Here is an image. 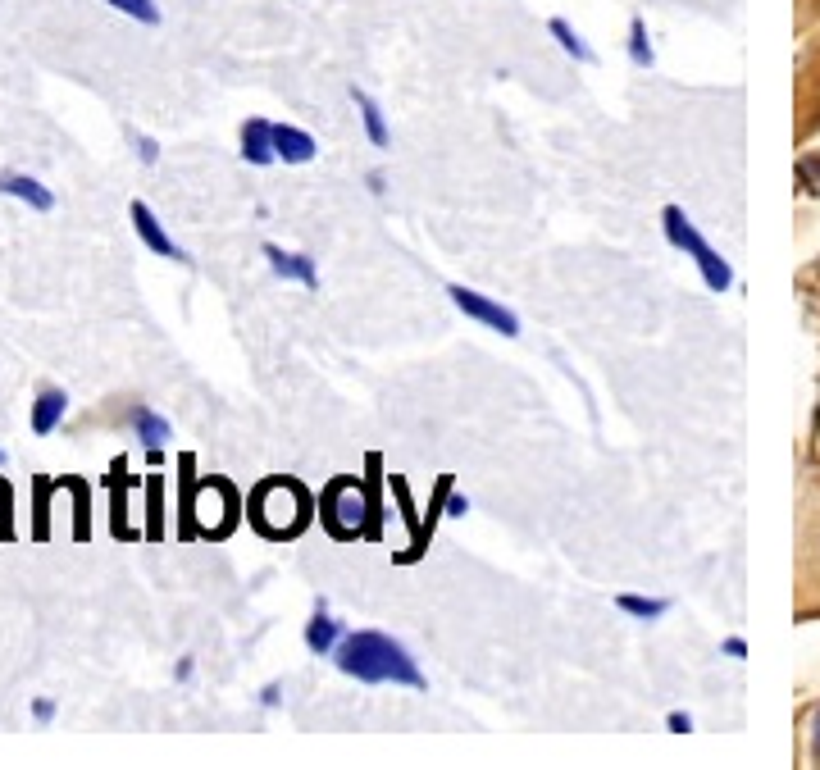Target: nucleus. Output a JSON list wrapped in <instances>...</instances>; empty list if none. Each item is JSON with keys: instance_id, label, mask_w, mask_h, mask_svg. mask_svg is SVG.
I'll return each instance as SVG.
<instances>
[{"instance_id": "f257e3e1", "label": "nucleus", "mask_w": 820, "mask_h": 770, "mask_svg": "<svg viewBox=\"0 0 820 770\" xmlns=\"http://www.w3.org/2000/svg\"><path fill=\"white\" fill-rule=\"evenodd\" d=\"M342 675L360 679V684H406L424 688V670L415 666V657L406 652V643L379 634V629H360V634H342V643L333 647Z\"/></svg>"}, {"instance_id": "f03ea898", "label": "nucleus", "mask_w": 820, "mask_h": 770, "mask_svg": "<svg viewBox=\"0 0 820 770\" xmlns=\"http://www.w3.org/2000/svg\"><path fill=\"white\" fill-rule=\"evenodd\" d=\"M319 520L328 524V534L333 538H365L369 534V493H365V483L351 479V474H342V479H333L324 488V497H319Z\"/></svg>"}, {"instance_id": "7ed1b4c3", "label": "nucleus", "mask_w": 820, "mask_h": 770, "mask_svg": "<svg viewBox=\"0 0 820 770\" xmlns=\"http://www.w3.org/2000/svg\"><path fill=\"white\" fill-rule=\"evenodd\" d=\"M661 224H666L670 247H679L684 256H693V265L702 269V283H707L711 292H729V288H734V269L725 265V256H716V247H711L707 237L697 233L693 219H688L684 210H679V206H666Z\"/></svg>"}, {"instance_id": "20e7f679", "label": "nucleus", "mask_w": 820, "mask_h": 770, "mask_svg": "<svg viewBox=\"0 0 820 770\" xmlns=\"http://www.w3.org/2000/svg\"><path fill=\"white\" fill-rule=\"evenodd\" d=\"M451 292V306L461 310L465 319H479L483 329H492V333H502V338H520V319H515V310H506L502 301H492V297H483V292H474V288H447Z\"/></svg>"}, {"instance_id": "39448f33", "label": "nucleus", "mask_w": 820, "mask_h": 770, "mask_svg": "<svg viewBox=\"0 0 820 770\" xmlns=\"http://www.w3.org/2000/svg\"><path fill=\"white\" fill-rule=\"evenodd\" d=\"M110 534L123 538V543H137V538H146L142 529H137L133 520H128V497L137 493V474H128V461L123 456H114L110 465Z\"/></svg>"}, {"instance_id": "423d86ee", "label": "nucleus", "mask_w": 820, "mask_h": 770, "mask_svg": "<svg viewBox=\"0 0 820 770\" xmlns=\"http://www.w3.org/2000/svg\"><path fill=\"white\" fill-rule=\"evenodd\" d=\"M128 219H133V233L142 237L146 251H155V256H164V260H174V265H192V256L178 247L174 237L164 233V224L155 219V210L146 206V201H133V206H128Z\"/></svg>"}, {"instance_id": "0eeeda50", "label": "nucleus", "mask_w": 820, "mask_h": 770, "mask_svg": "<svg viewBox=\"0 0 820 770\" xmlns=\"http://www.w3.org/2000/svg\"><path fill=\"white\" fill-rule=\"evenodd\" d=\"M265 260H269V269H274V274L283 278V283H301V288H310V292L319 288V269H315V260L301 256V251H283L278 242H265Z\"/></svg>"}, {"instance_id": "6e6552de", "label": "nucleus", "mask_w": 820, "mask_h": 770, "mask_svg": "<svg viewBox=\"0 0 820 770\" xmlns=\"http://www.w3.org/2000/svg\"><path fill=\"white\" fill-rule=\"evenodd\" d=\"M0 192L5 196H14V201H23L28 210H37V215H51L55 210V192L41 178H32V174H19V169H5L0 174Z\"/></svg>"}, {"instance_id": "1a4fd4ad", "label": "nucleus", "mask_w": 820, "mask_h": 770, "mask_svg": "<svg viewBox=\"0 0 820 770\" xmlns=\"http://www.w3.org/2000/svg\"><path fill=\"white\" fill-rule=\"evenodd\" d=\"M128 429L137 433V442H142L146 452H164L169 438H174V424L164 420L160 411H151L146 401H133V406H128Z\"/></svg>"}, {"instance_id": "9d476101", "label": "nucleus", "mask_w": 820, "mask_h": 770, "mask_svg": "<svg viewBox=\"0 0 820 770\" xmlns=\"http://www.w3.org/2000/svg\"><path fill=\"white\" fill-rule=\"evenodd\" d=\"M64 415H69V392L64 388H41L37 401H32V411H28V429L37 433V438H51V433L64 424Z\"/></svg>"}, {"instance_id": "9b49d317", "label": "nucleus", "mask_w": 820, "mask_h": 770, "mask_svg": "<svg viewBox=\"0 0 820 770\" xmlns=\"http://www.w3.org/2000/svg\"><path fill=\"white\" fill-rule=\"evenodd\" d=\"M242 160L246 165H256V169H265V165H274L278 160V151H274V124L269 119H246L242 124Z\"/></svg>"}, {"instance_id": "f8f14e48", "label": "nucleus", "mask_w": 820, "mask_h": 770, "mask_svg": "<svg viewBox=\"0 0 820 770\" xmlns=\"http://www.w3.org/2000/svg\"><path fill=\"white\" fill-rule=\"evenodd\" d=\"M196 456L192 452H183L178 456V538H196V524H192V506H196Z\"/></svg>"}, {"instance_id": "ddd939ff", "label": "nucleus", "mask_w": 820, "mask_h": 770, "mask_svg": "<svg viewBox=\"0 0 820 770\" xmlns=\"http://www.w3.org/2000/svg\"><path fill=\"white\" fill-rule=\"evenodd\" d=\"M274 151L283 165H310L315 160V137L306 128H292V124H274Z\"/></svg>"}, {"instance_id": "4468645a", "label": "nucleus", "mask_w": 820, "mask_h": 770, "mask_svg": "<svg viewBox=\"0 0 820 770\" xmlns=\"http://www.w3.org/2000/svg\"><path fill=\"white\" fill-rule=\"evenodd\" d=\"M60 493V483L46 474H32V543L51 538V497Z\"/></svg>"}, {"instance_id": "2eb2a0df", "label": "nucleus", "mask_w": 820, "mask_h": 770, "mask_svg": "<svg viewBox=\"0 0 820 770\" xmlns=\"http://www.w3.org/2000/svg\"><path fill=\"white\" fill-rule=\"evenodd\" d=\"M60 483V493L73 497V538L78 543H87L92 538V488H87V479H55Z\"/></svg>"}, {"instance_id": "dca6fc26", "label": "nucleus", "mask_w": 820, "mask_h": 770, "mask_svg": "<svg viewBox=\"0 0 820 770\" xmlns=\"http://www.w3.org/2000/svg\"><path fill=\"white\" fill-rule=\"evenodd\" d=\"M142 497H146L142 534H146V543H160V538H164V474H146V479H142Z\"/></svg>"}, {"instance_id": "f3484780", "label": "nucleus", "mask_w": 820, "mask_h": 770, "mask_svg": "<svg viewBox=\"0 0 820 770\" xmlns=\"http://www.w3.org/2000/svg\"><path fill=\"white\" fill-rule=\"evenodd\" d=\"M342 643V625L324 611V602L315 606V620L306 625V647L315 652V657H333V647Z\"/></svg>"}, {"instance_id": "a211bd4d", "label": "nucleus", "mask_w": 820, "mask_h": 770, "mask_svg": "<svg viewBox=\"0 0 820 770\" xmlns=\"http://www.w3.org/2000/svg\"><path fill=\"white\" fill-rule=\"evenodd\" d=\"M351 101H356L360 119H365V133H369V146H379V151H388L392 133H388V119H383L379 101H374V96H369V92H360V87H351Z\"/></svg>"}, {"instance_id": "6ab92c4d", "label": "nucleus", "mask_w": 820, "mask_h": 770, "mask_svg": "<svg viewBox=\"0 0 820 770\" xmlns=\"http://www.w3.org/2000/svg\"><path fill=\"white\" fill-rule=\"evenodd\" d=\"M547 32H552L556 46H561V51L570 55V60H579V64H597V51L584 42V32L574 28L570 19H552V23H547Z\"/></svg>"}, {"instance_id": "aec40b11", "label": "nucleus", "mask_w": 820, "mask_h": 770, "mask_svg": "<svg viewBox=\"0 0 820 770\" xmlns=\"http://www.w3.org/2000/svg\"><path fill=\"white\" fill-rule=\"evenodd\" d=\"M615 606H620L625 616H634V620H661L670 611L666 597H638V593H620L615 597Z\"/></svg>"}, {"instance_id": "412c9836", "label": "nucleus", "mask_w": 820, "mask_h": 770, "mask_svg": "<svg viewBox=\"0 0 820 770\" xmlns=\"http://www.w3.org/2000/svg\"><path fill=\"white\" fill-rule=\"evenodd\" d=\"M629 60L638 64V69H652L656 64V51H652V37H647V23L638 19H629Z\"/></svg>"}, {"instance_id": "4be33fe9", "label": "nucleus", "mask_w": 820, "mask_h": 770, "mask_svg": "<svg viewBox=\"0 0 820 770\" xmlns=\"http://www.w3.org/2000/svg\"><path fill=\"white\" fill-rule=\"evenodd\" d=\"M105 5L119 10V14H128V19H137L142 28H160V19H164L155 0H105Z\"/></svg>"}, {"instance_id": "5701e85b", "label": "nucleus", "mask_w": 820, "mask_h": 770, "mask_svg": "<svg viewBox=\"0 0 820 770\" xmlns=\"http://www.w3.org/2000/svg\"><path fill=\"white\" fill-rule=\"evenodd\" d=\"M14 493H10V483L0 479V543H10L14 538Z\"/></svg>"}, {"instance_id": "b1692460", "label": "nucleus", "mask_w": 820, "mask_h": 770, "mask_svg": "<svg viewBox=\"0 0 820 770\" xmlns=\"http://www.w3.org/2000/svg\"><path fill=\"white\" fill-rule=\"evenodd\" d=\"M55 720V698H32V725H51Z\"/></svg>"}, {"instance_id": "393cba45", "label": "nucleus", "mask_w": 820, "mask_h": 770, "mask_svg": "<svg viewBox=\"0 0 820 770\" xmlns=\"http://www.w3.org/2000/svg\"><path fill=\"white\" fill-rule=\"evenodd\" d=\"M137 160H142V165H155V160H160V142H155V137H137Z\"/></svg>"}, {"instance_id": "a878e982", "label": "nucleus", "mask_w": 820, "mask_h": 770, "mask_svg": "<svg viewBox=\"0 0 820 770\" xmlns=\"http://www.w3.org/2000/svg\"><path fill=\"white\" fill-rule=\"evenodd\" d=\"M666 725L675 729V734H688V729H693V716H688V711H670Z\"/></svg>"}, {"instance_id": "bb28decb", "label": "nucleus", "mask_w": 820, "mask_h": 770, "mask_svg": "<svg viewBox=\"0 0 820 770\" xmlns=\"http://www.w3.org/2000/svg\"><path fill=\"white\" fill-rule=\"evenodd\" d=\"M798 174H802V178L820 174V155H807V160H798ZM811 192H820V183H811Z\"/></svg>"}, {"instance_id": "cd10ccee", "label": "nucleus", "mask_w": 820, "mask_h": 770, "mask_svg": "<svg viewBox=\"0 0 820 770\" xmlns=\"http://www.w3.org/2000/svg\"><path fill=\"white\" fill-rule=\"evenodd\" d=\"M465 511H470V497H461V493H451L447 497V515H456V520H461V515Z\"/></svg>"}, {"instance_id": "c85d7f7f", "label": "nucleus", "mask_w": 820, "mask_h": 770, "mask_svg": "<svg viewBox=\"0 0 820 770\" xmlns=\"http://www.w3.org/2000/svg\"><path fill=\"white\" fill-rule=\"evenodd\" d=\"M725 657L743 661V657H748V643H743V638H725Z\"/></svg>"}, {"instance_id": "c756f323", "label": "nucleus", "mask_w": 820, "mask_h": 770, "mask_svg": "<svg viewBox=\"0 0 820 770\" xmlns=\"http://www.w3.org/2000/svg\"><path fill=\"white\" fill-rule=\"evenodd\" d=\"M260 702H265V707H278V684H265V693H260Z\"/></svg>"}, {"instance_id": "7c9ffc66", "label": "nucleus", "mask_w": 820, "mask_h": 770, "mask_svg": "<svg viewBox=\"0 0 820 770\" xmlns=\"http://www.w3.org/2000/svg\"><path fill=\"white\" fill-rule=\"evenodd\" d=\"M174 679H192V657L178 661V666H174Z\"/></svg>"}, {"instance_id": "2f4dec72", "label": "nucleus", "mask_w": 820, "mask_h": 770, "mask_svg": "<svg viewBox=\"0 0 820 770\" xmlns=\"http://www.w3.org/2000/svg\"><path fill=\"white\" fill-rule=\"evenodd\" d=\"M811 757L820 761V711H816V734H811Z\"/></svg>"}, {"instance_id": "473e14b6", "label": "nucleus", "mask_w": 820, "mask_h": 770, "mask_svg": "<svg viewBox=\"0 0 820 770\" xmlns=\"http://www.w3.org/2000/svg\"><path fill=\"white\" fill-rule=\"evenodd\" d=\"M0 465H5V452H0Z\"/></svg>"}, {"instance_id": "72a5a7b5", "label": "nucleus", "mask_w": 820, "mask_h": 770, "mask_svg": "<svg viewBox=\"0 0 820 770\" xmlns=\"http://www.w3.org/2000/svg\"><path fill=\"white\" fill-rule=\"evenodd\" d=\"M816 556H820V552H816Z\"/></svg>"}]
</instances>
